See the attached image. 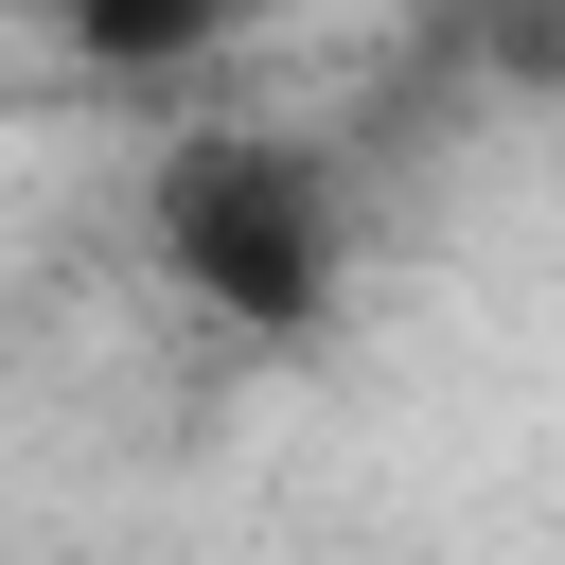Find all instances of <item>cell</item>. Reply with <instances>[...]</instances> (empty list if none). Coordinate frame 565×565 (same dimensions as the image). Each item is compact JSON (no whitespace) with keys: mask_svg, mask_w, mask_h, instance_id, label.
<instances>
[{"mask_svg":"<svg viewBox=\"0 0 565 565\" xmlns=\"http://www.w3.org/2000/svg\"><path fill=\"white\" fill-rule=\"evenodd\" d=\"M141 230H159V265H177L212 318H247V335H318V318H335V177H318V141L194 124V141H159Z\"/></svg>","mask_w":565,"mask_h":565,"instance_id":"1","label":"cell"}]
</instances>
